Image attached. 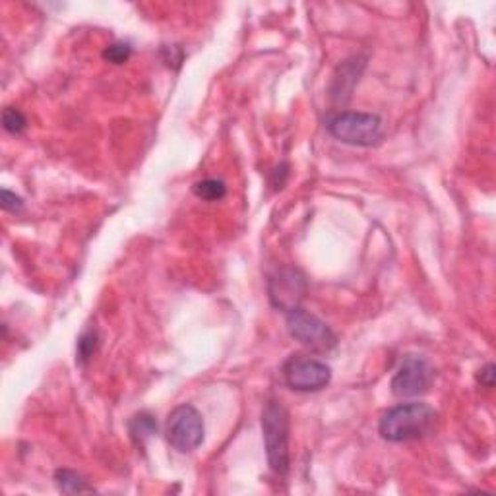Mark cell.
<instances>
[{"mask_svg":"<svg viewBox=\"0 0 496 496\" xmlns=\"http://www.w3.org/2000/svg\"><path fill=\"white\" fill-rule=\"evenodd\" d=\"M438 413L427 404H400L382 415L380 436L388 442H412L433 435Z\"/></svg>","mask_w":496,"mask_h":496,"instance_id":"1","label":"cell"},{"mask_svg":"<svg viewBox=\"0 0 496 496\" xmlns=\"http://www.w3.org/2000/svg\"><path fill=\"white\" fill-rule=\"evenodd\" d=\"M481 382L487 388H492V384H494V366L492 364H487L481 371Z\"/></svg>","mask_w":496,"mask_h":496,"instance_id":"16","label":"cell"},{"mask_svg":"<svg viewBox=\"0 0 496 496\" xmlns=\"http://www.w3.org/2000/svg\"><path fill=\"white\" fill-rule=\"evenodd\" d=\"M26 116L21 115L14 107H6L3 111V126L10 134H20L26 128Z\"/></svg>","mask_w":496,"mask_h":496,"instance_id":"12","label":"cell"},{"mask_svg":"<svg viewBox=\"0 0 496 496\" xmlns=\"http://www.w3.org/2000/svg\"><path fill=\"white\" fill-rule=\"evenodd\" d=\"M165 436L169 444L180 454L196 450L204 442V420L198 409L190 404L172 409L167 417Z\"/></svg>","mask_w":496,"mask_h":496,"instance_id":"4","label":"cell"},{"mask_svg":"<svg viewBox=\"0 0 496 496\" xmlns=\"http://www.w3.org/2000/svg\"><path fill=\"white\" fill-rule=\"evenodd\" d=\"M328 132L343 144L366 148L372 146L382 136V121L379 115L372 113H357V111H341L328 116L326 121Z\"/></svg>","mask_w":496,"mask_h":496,"instance_id":"3","label":"cell"},{"mask_svg":"<svg viewBox=\"0 0 496 496\" xmlns=\"http://www.w3.org/2000/svg\"><path fill=\"white\" fill-rule=\"evenodd\" d=\"M95 349H97V333H95V330L84 332L80 341H78V361L85 363L88 359H92Z\"/></svg>","mask_w":496,"mask_h":496,"instance_id":"13","label":"cell"},{"mask_svg":"<svg viewBox=\"0 0 496 496\" xmlns=\"http://www.w3.org/2000/svg\"><path fill=\"white\" fill-rule=\"evenodd\" d=\"M55 483L60 492L67 494H76V492H93L92 484H88L80 473L72 469H59L55 473Z\"/></svg>","mask_w":496,"mask_h":496,"instance_id":"9","label":"cell"},{"mask_svg":"<svg viewBox=\"0 0 496 496\" xmlns=\"http://www.w3.org/2000/svg\"><path fill=\"white\" fill-rule=\"evenodd\" d=\"M132 55V47L128 43H115L109 49H105L103 59L109 60L113 64H123Z\"/></svg>","mask_w":496,"mask_h":496,"instance_id":"14","label":"cell"},{"mask_svg":"<svg viewBox=\"0 0 496 496\" xmlns=\"http://www.w3.org/2000/svg\"><path fill=\"white\" fill-rule=\"evenodd\" d=\"M268 293L276 308L291 312L299 308L307 295V279L295 268H282L269 277Z\"/></svg>","mask_w":496,"mask_h":496,"instance_id":"8","label":"cell"},{"mask_svg":"<svg viewBox=\"0 0 496 496\" xmlns=\"http://www.w3.org/2000/svg\"><path fill=\"white\" fill-rule=\"evenodd\" d=\"M435 380V369L420 355H405L392 379V394L396 397H415L428 392Z\"/></svg>","mask_w":496,"mask_h":496,"instance_id":"6","label":"cell"},{"mask_svg":"<svg viewBox=\"0 0 496 496\" xmlns=\"http://www.w3.org/2000/svg\"><path fill=\"white\" fill-rule=\"evenodd\" d=\"M0 206H3L4 212L18 213V212L24 210V200L16 196L14 192H10L8 188H3V202H0Z\"/></svg>","mask_w":496,"mask_h":496,"instance_id":"15","label":"cell"},{"mask_svg":"<svg viewBox=\"0 0 496 496\" xmlns=\"http://www.w3.org/2000/svg\"><path fill=\"white\" fill-rule=\"evenodd\" d=\"M262 433L269 468L284 477L289 471V413L282 402L269 400L264 405Z\"/></svg>","mask_w":496,"mask_h":496,"instance_id":"2","label":"cell"},{"mask_svg":"<svg viewBox=\"0 0 496 496\" xmlns=\"http://www.w3.org/2000/svg\"><path fill=\"white\" fill-rule=\"evenodd\" d=\"M131 436L136 444H144V442L157 433L156 419L149 413H140L131 420Z\"/></svg>","mask_w":496,"mask_h":496,"instance_id":"11","label":"cell"},{"mask_svg":"<svg viewBox=\"0 0 496 496\" xmlns=\"http://www.w3.org/2000/svg\"><path fill=\"white\" fill-rule=\"evenodd\" d=\"M284 379L297 392H318L332 380V369L322 361L293 355L284 364Z\"/></svg>","mask_w":496,"mask_h":496,"instance_id":"7","label":"cell"},{"mask_svg":"<svg viewBox=\"0 0 496 496\" xmlns=\"http://www.w3.org/2000/svg\"><path fill=\"white\" fill-rule=\"evenodd\" d=\"M287 330L291 338L307 345L312 351L328 353L338 345L336 333L330 330L326 322H322L318 316L310 315L308 310H303L300 307L287 312Z\"/></svg>","mask_w":496,"mask_h":496,"instance_id":"5","label":"cell"},{"mask_svg":"<svg viewBox=\"0 0 496 496\" xmlns=\"http://www.w3.org/2000/svg\"><path fill=\"white\" fill-rule=\"evenodd\" d=\"M192 192H194V196L200 200L220 202L225 198V194H228V185H225V182L220 179H204V180L194 182Z\"/></svg>","mask_w":496,"mask_h":496,"instance_id":"10","label":"cell"}]
</instances>
